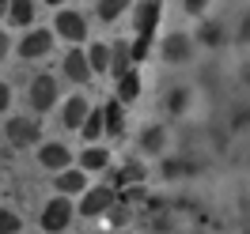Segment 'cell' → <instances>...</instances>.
<instances>
[{
    "mask_svg": "<svg viewBox=\"0 0 250 234\" xmlns=\"http://www.w3.org/2000/svg\"><path fill=\"white\" fill-rule=\"evenodd\" d=\"M193 166L189 162H167V174H189Z\"/></svg>",
    "mask_w": 250,
    "mask_h": 234,
    "instance_id": "28",
    "label": "cell"
},
{
    "mask_svg": "<svg viewBox=\"0 0 250 234\" xmlns=\"http://www.w3.org/2000/svg\"><path fill=\"white\" fill-rule=\"evenodd\" d=\"M8 19H12L16 27H27L34 19V0H12V4H8Z\"/></svg>",
    "mask_w": 250,
    "mask_h": 234,
    "instance_id": "13",
    "label": "cell"
},
{
    "mask_svg": "<svg viewBox=\"0 0 250 234\" xmlns=\"http://www.w3.org/2000/svg\"><path fill=\"white\" fill-rule=\"evenodd\" d=\"M186 102H189L186 87H174V91H171V98H167V109H171V113H178V109H186Z\"/></svg>",
    "mask_w": 250,
    "mask_h": 234,
    "instance_id": "26",
    "label": "cell"
},
{
    "mask_svg": "<svg viewBox=\"0 0 250 234\" xmlns=\"http://www.w3.org/2000/svg\"><path fill=\"white\" fill-rule=\"evenodd\" d=\"M106 162H110V151H106V147L87 144V151H83V170H106Z\"/></svg>",
    "mask_w": 250,
    "mask_h": 234,
    "instance_id": "15",
    "label": "cell"
},
{
    "mask_svg": "<svg viewBox=\"0 0 250 234\" xmlns=\"http://www.w3.org/2000/svg\"><path fill=\"white\" fill-rule=\"evenodd\" d=\"M182 8H186L189 16H201L205 8H208V0H182Z\"/></svg>",
    "mask_w": 250,
    "mask_h": 234,
    "instance_id": "27",
    "label": "cell"
},
{
    "mask_svg": "<svg viewBox=\"0 0 250 234\" xmlns=\"http://www.w3.org/2000/svg\"><path fill=\"white\" fill-rule=\"evenodd\" d=\"M72 204H68V197H57V200H49L46 204V212H42V227H46L49 234H57V231H64L68 223H72Z\"/></svg>",
    "mask_w": 250,
    "mask_h": 234,
    "instance_id": "1",
    "label": "cell"
},
{
    "mask_svg": "<svg viewBox=\"0 0 250 234\" xmlns=\"http://www.w3.org/2000/svg\"><path fill=\"white\" fill-rule=\"evenodd\" d=\"M53 185L61 189V197H68V193H83V189H87V178H83V170H61V178H57Z\"/></svg>",
    "mask_w": 250,
    "mask_h": 234,
    "instance_id": "11",
    "label": "cell"
},
{
    "mask_svg": "<svg viewBox=\"0 0 250 234\" xmlns=\"http://www.w3.org/2000/svg\"><path fill=\"white\" fill-rule=\"evenodd\" d=\"M110 234H118V231H110Z\"/></svg>",
    "mask_w": 250,
    "mask_h": 234,
    "instance_id": "33",
    "label": "cell"
},
{
    "mask_svg": "<svg viewBox=\"0 0 250 234\" xmlns=\"http://www.w3.org/2000/svg\"><path fill=\"white\" fill-rule=\"evenodd\" d=\"M103 128H106V132H114V136H118V132L125 128V113H122V102H110V106L103 109Z\"/></svg>",
    "mask_w": 250,
    "mask_h": 234,
    "instance_id": "18",
    "label": "cell"
},
{
    "mask_svg": "<svg viewBox=\"0 0 250 234\" xmlns=\"http://www.w3.org/2000/svg\"><path fill=\"white\" fill-rule=\"evenodd\" d=\"M137 94H141V76L137 72L118 76V102H137Z\"/></svg>",
    "mask_w": 250,
    "mask_h": 234,
    "instance_id": "12",
    "label": "cell"
},
{
    "mask_svg": "<svg viewBox=\"0 0 250 234\" xmlns=\"http://www.w3.org/2000/svg\"><path fill=\"white\" fill-rule=\"evenodd\" d=\"M49 46H53V34L49 31H31L23 42H19V57L23 61H34V57H46Z\"/></svg>",
    "mask_w": 250,
    "mask_h": 234,
    "instance_id": "5",
    "label": "cell"
},
{
    "mask_svg": "<svg viewBox=\"0 0 250 234\" xmlns=\"http://www.w3.org/2000/svg\"><path fill=\"white\" fill-rule=\"evenodd\" d=\"M8 102H12V91H8V83H0V109H8Z\"/></svg>",
    "mask_w": 250,
    "mask_h": 234,
    "instance_id": "29",
    "label": "cell"
},
{
    "mask_svg": "<svg viewBox=\"0 0 250 234\" xmlns=\"http://www.w3.org/2000/svg\"><path fill=\"white\" fill-rule=\"evenodd\" d=\"M80 128H83V140H87V144H95L99 136H103V113H99V109H95V113H87Z\"/></svg>",
    "mask_w": 250,
    "mask_h": 234,
    "instance_id": "19",
    "label": "cell"
},
{
    "mask_svg": "<svg viewBox=\"0 0 250 234\" xmlns=\"http://www.w3.org/2000/svg\"><path fill=\"white\" fill-rule=\"evenodd\" d=\"M38 159H42V166H49V170H64L68 166V147L64 144H42Z\"/></svg>",
    "mask_w": 250,
    "mask_h": 234,
    "instance_id": "10",
    "label": "cell"
},
{
    "mask_svg": "<svg viewBox=\"0 0 250 234\" xmlns=\"http://www.w3.org/2000/svg\"><path fill=\"white\" fill-rule=\"evenodd\" d=\"M46 4H61V0H46Z\"/></svg>",
    "mask_w": 250,
    "mask_h": 234,
    "instance_id": "32",
    "label": "cell"
},
{
    "mask_svg": "<svg viewBox=\"0 0 250 234\" xmlns=\"http://www.w3.org/2000/svg\"><path fill=\"white\" fill-rule=\"evenodd\" d=\"M110 208H114V189L106 185H99V189H87L83 193V204H80V212L87 219H99V216H106Z\"/></svg>",
    "mask_w": 250,
    "mask_h": 234,
    "instance_id": "2",
    "label": "cell"
},
{
    "mask_svg": "<svg viewBox=\"0 0 250 234\" xmlns=\"http://www.w3.org/2000/svg\"><path fill=\"white\" fill-rule=\"evenodd\" d=\"M201 42L205 46H220V42H224V27H220V23H205L201 27Z\"/></svg>",
    "mask_w": 250,
    "mask_h": 234,
    "instance_id": "25",
    "label": "cell"
},
{
    "mask_svg": "<svg viewBox=\"0 0 250 234\" xmlns=\"http://www.w3.org/2000/svg\"><path fill=\"white\" fill-rule=\"evenodd\" d=\"M87 64H91V72H106V68H110V49L106 46H91Z\"/></svg>",
    "mask_w": 250,
    "mask_h": 234,
    "instance_id": "20",
    "label": "cell"
},
{
    "mask_svg": "<svg viewBox=\"0 0 250 234\" xmlns=\"http://www.w3.org/2000/svg\"><path fill=\"white\" fill-rule=\"evenodd\" d=\"M53 102H57V79L53 76H38L31 83V106L38 109V113H46Z\"/></svg>",
    "mask_w": 250,
    "mask_h": 234,
    "instance_id": "4",
    "label": "cell"
},
{
    "mask_svg": "<svg viewBox=\"0 0 250 234\" xmlns=\"http://www.w3.org/2000/svg\"><path fill=\"white\" fill-rule=\"evenodd\" d=\"M8 49H12V42H8V34H0V61L8 57Z\"/></svg>",
    "mask_w": 250,
    "mask_h": 234,
    "instance_id": "30",
    "label": "cell"
},
{
    "mask_svg": "<svg viewBox=\"0 0 250 234\" xmlns=\"http://www.w3.org/2000/svg\"><path fill=\"white\" fill-rule=\"evenodd\" d=\"M38 136H42V128L31 117H12L8 121V140L16 144V147H31V144H38Z\"/></svg>",
    "mask_w": 250,
    "mask_h": 234,
    "instance_id": "3",
    "label": "cell"
},
{
    "mask_svg": "<svg viewBox=\"0 0 250 234\" xmlns=\"http://www.w3.org/2000/svg\"><path fill=\"white\" fill-rule=\"evenodd\" d=\"M189 53H193V42H189L186 34H171V38L163 42V61L167 64H186Z\"/></svg>",
    "mask_w": 250,
    "mask_h": 234,
    "instance_id": "6",
    "label": "cell"
},
{
    "mask_svg": "<svg viewBox=\"0 0 250 234\" xmlns=\"http://www.w3.org/2000/svg\"><path fill=\"white\" fill-rule=\"evenodd\" d=\"M83 117H87V102H83V98H68V102H64V125L80 128Z\"/></svg>",
    "mask_w": 250,
    "mask_h": 234,
    "instance_id": "14",
    "label": "cell"
},
{
    "mask_svg": "<svg viewBox=\"0 0 250 234\" xmlns=\"http://www.w3.org/2000/svg\"><path fill=\"white\" fill-rule=\"evenodd\" d=\"M19 216L16 212H8V208H0V234H19Z\"/></svg>",
    "mask_w": 250,
    "mask_h": 234,
    "instance_id": "24",
    "label": "cell"
},
{
    "mask_svg": "<svg viewBox=\"0 0 250 234\" xmlns=\"http://www.w3.org/2000/svg\"><path fill=\"white\" fill-rule=\"evenodd\" d=\"M125 8H129V0H99V19H118L125 12Z\"/></svg>",
    "mask_w": 250,
    "mask_h": 234,
    "instance_id": "21",
    "label": "cell"
},
{
    "mask_svg": "<svg viewBox=\"0 0 250 234\" xmlns=\"http://www.w3.org/2000/svg\"><path fill=\"white\" fill-rule=\"evenodd\" d=\"M141 178H144V166L141 162H125L122 170L114 174V185L125 189V185H141Z\"/></svg>",
    "mask_w": 250,
    "mask_h": 234,
    "instance_id": "16",
    "label": "cell"
},
{
    "mask_svg": "<svg viewBox=\"0 0 250 234\" xmlns=\"http://www.w3.org/2000/svg\"><path fill=\"white\" fill-rule=\"evenodd\" d=\"M159 16H163L159 0H141V8H137V34H156Z\"/></svg>",
    "mask_w": 250,
    "mask_h": 234,
    "instance_id": "8",
    "label": "cell"
},
{
    "mask_svg": "<svg viewBox=\"0 0 250 234\" xmlns=\"http://www.w3.org/2000/svg\"><path fill=\"white\" fill-rule=\"evenodd\" d=\"M129 61H133V57H129V46H125V42H118V46L110 49V68H106V72L125 76V72H129Z\"/></svg>",
    "mask_w": 250,
    "mask_h": 234,
    "instance_id": "17",
    "label": "cell"
},
{
    "mask_svg": "<svg viewBox=\"0 0 250 234\" xmlns=\"http://www.w3.org/2000/svg\"><path fill=\"white\" fill-rule=\"evenodd\" d=\"M64 76L72 79V83H87V76H91V64H87V53H80V49L64 53Z\"/></svg>",
    "mask_w": 250,
    "mask_h": 234,
    "instance_id": "9",
    "label": "cell"
},
{
    "mask_svg": "<svg viewBox=\"0 0 250 234\" xmlns=\"http://www.w3.org/2000/svg\"><path fill=\"white\" fill-rule=\"evenodd\" d=\"M57 34L61 38H68V42H80L83 34H87V23H83V16H76V12H57Z\"/></svg>",
    "mask_w": 250,
    "mask_h": 234,
    "instance_id": "7",
    "label": "cell"
},
{
    "mask_svg": "<svg viewBox=\"0 0 250 234\" xmlns=\"http://www.w3.org/2000/svg\"><path fill=\"white\" fill-rule=\"evenodd\" d=\"M8 4H12V0H0V16H4V12H8Z\"/></svg>",
    "mask_w": 250,
    "mask_h": 234,
    "instance_id": "31",
    "label": "cell"
},
{
    "mask_svg": "<svg viewBox=\"0 0 250 234\" xmlns=\"http://www.w3.org/2000/svg\"><path fill=\"white\" fill-rule=\"evenodd\" d=\"M163 140H167V136H163V128H144V136H141V144H144V151H163Z\"/></svg>",
    "mask_w": 250,
    "mask_h": 234,
    "instance_id": "22",
    "label": "cell"
},
{
    "mask_svg": "<svg viewBox=\"0 0 250 234\" xmlns=\"http://www.w3.org/2000/svg\"><path fill=\"white\" fill-rule=\"evenodd\" d=\"M148 49H152V34H137V42L129 46V57H133V61H144Z\"/></svg>",
    "mask_w": 250,
    "mask_h": 234,
    "instance_id": "23",
    "label": "cell"
}]
</instances>
